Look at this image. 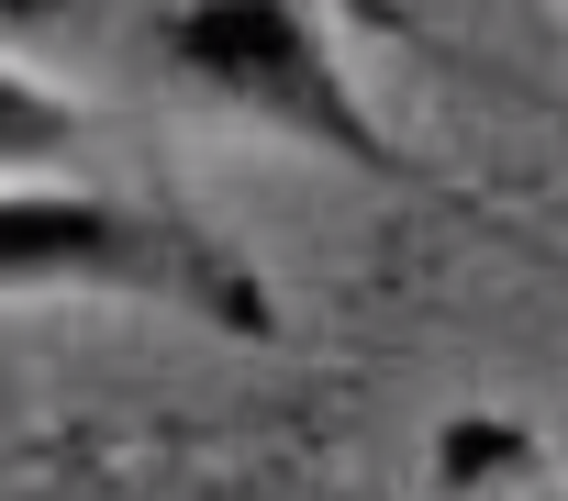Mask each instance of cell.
<instances>
[{
    "mask_svg": "<svg viewBox=\"0 0 568 501\" xmlns=\"http://www.w3.org/2000/svg\"><path fill=\"white\" fill-rule=\"evenodd\" d=\"M0 301H134V313H179L201 335H234V346H278L267 279L201 212L101 190L79 167L0 178Z\"/></svg>",
    "mask_w": 568,
    "mask_h": 501,
    "instance_id": "cell-1",
    "label": "cell"
},
{
    "mask_svg": "<svg viewBox=\"0 0 568 501\" xmlns=\"http://www.w3.org/2000/svg\"><path fill=\"white\" fill-rule=\"evenodd\" d=\"M145 68L190 112H212L234 134L357 167L379 190H435V167L379 123L368 79L346 68V34H335L324 0H156L145 12Z\"/></svg>",
    "mask_w": 568,
    "mask_h": 501,
    "instance_id": "cell-2",
    "label": "cell"
},
{
    "mask_svg": "<svg viewBox=\"0 0 568 501\" xmlns=\"http://www.w3.org/2000/svg\"><path fill=\"white\" fill-rule=\"evenodd\" d=\"M23 167H79V101L34 79L23 57H0V178Z\"/></svg>",
    "mask_w": 568,
    "mask_h": 501,
    "instance_id": "cell-3",
    "label": "cell"
},
{
    "mask_svg": "<svg viewBox=\"0 0 568 501\" xmlns=\"http://www.w3.org/2000/svg\"><path fill=\"white\" fill-rule=\"evenodd\" d=\"M524 501H568V490H557V479H535V490H524Z\"/></svg>",
    "mask_w": 568,
    "mask_h": 501,
    "instance_id": "cell-4",
    "label": "cell"
}]
</instances>
